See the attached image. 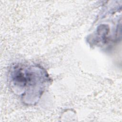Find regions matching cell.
<instances>
[{"label":"cell","mask_w":122,"mask_h":122,"mask_svg":"<svg viewBox=\"0 0 122 122\" xmlns=\"http://www.w3.org/2000/svg\"><path fill=\"white\" fill-rule=\"evenodd\" d=\"M50 80L46 71L38 65L17 63L9 71L10 88L26 104H34L39 101Z\"/></svg>","instance_id":"obj_1"}]
</instances>
